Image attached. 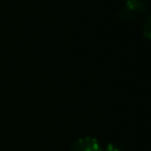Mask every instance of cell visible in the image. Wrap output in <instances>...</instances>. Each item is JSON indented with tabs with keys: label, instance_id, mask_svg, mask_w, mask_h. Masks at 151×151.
Listing matches in <instances>:
<instances>
[{
	"label": "cell",
	"instance_id": "6da1fadb",
	"mask_svg": "<svg viewBox=\"0 0 151 151\" xmlns=\"http://www.w3.org/2000/svg\"><path fill=\"white\" fill-rule=\"evenodd\" d=\"M147 12V2L145 0H126L117 11L116 17L124 22H136L140 20Z\"/></svg>",
	"mask_w": 151,
	"mask_h": 151
},
{
	"label": "cell",
	"instance_id": "7a4b0ae2",
	"mask_svg": "<svg viewBox=\"0 0 151 151\" xmlns=\"http://www.w3.org/2000/svg\"><path fill=\"white\" fill-rule=\"evenodd\" d=\"M70 151H103V146L97 138L85 136L74 140L70 147Z\"/></svg>",
	"mask_w": 151,
	"mask_h": 151
},
{
	"label": "cell",
	"instance_id": "3957f363",
	"mask_svg": "<svg viewBox=\"0 0 151 151\" xmlns=\"http://www.w3.org/2000/svg\"><path fill=\"white\" fill-rule=\"evenodd\" d=\"M142 34L145 39L151 41V15H149L142 25Z\"/></svg>",
	"mask_w": 151,
	"mask_h": 151
},
{
	"label": "cell",
	"instance_id": "277c9868",
	"mask_svg": "<svg viewBox=\"0 0 151 151\" xmlns=\"http://www.w3.org/2000/svg\"><path fill=\"white\" fill-rule=\"evenodd\" d=\"M103 151H126V150L122 144L117 142H110L105 145V147H103Z\"/></svg>",
	"mask_w": 151,
	"mask_h": 151
}]
</instances>
